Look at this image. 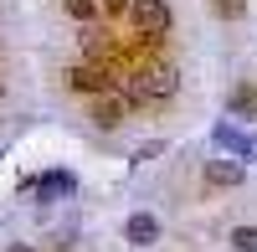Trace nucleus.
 I'll return each mask as SVG.
<instances>
[{"instance_id": "f257e3e1", "label": "nucleus", "mask_w": 257, "mask_h": 252, "mask_svg": "<svg viewBox=\"0 0 257 252\" xmlns=\"http://www.w3.org/2000/svg\"><path fill=\"white\" fill-rule=\"evenodd\" d=\"M175 93H180V67L170 57H144L134 67V77H128V88H123L128 108H165Z\"/></svg>"}, {"instance_id": "f03ea898", "label": "nucleus", "mask_w": 257, "mask_h": 252, "mask_svg": "<svg viewBox=\"0 0 257 252\" xmlns=\"http://www.w3.org/2000/svg\"><path fill=\"white\" fill-rule=\"evenodd\" d=\"M128 26H134L139 41H160L170 36V26H175V11H170V0H134L128 6Z\"/></svg>"}, {"instance_id": "7ed1b4c3", "label": "nucleus", "mask_w": 257, "mask_h": 252, "mask_svg": "<svg viewBox=\"0 0 257 252\" xmlns=\"http://www.w3.org/2000/svg\"><path fill=\"white\" fill-rule=\"evenodd\" d=\"M67 88L82 93V98H103V93H113V77H108V62H72L67 67Z\"/></svg>"}, {"instance_id": "20e7f679", "label": "nucleus", "mask_w": 257, "mask_h": 252, "mask_svg": "<svg viewBox=\"0 0 257 252\" xmlns=\"http://www.w3.org/2000/svg\"><path fill=\"white\" fill-rule=\"evenodd\" d=\"M211 144H216V150L221 155H231V160H257V139L242 129V123L237 118H216V129H211Z\"/></svg>"}, {"instance_id": "39448f33", "label": "nucleus", "mask_w": 257, "mask_h": 252, "mask_svg": "<svg viewBox=\"0 0 257 252\" xmlns=\"http://www.w3.org/2000/svg\"><path fill=\"white\" fill-rule=\"evenodd\" d=\"M77 196V170H41V180H36V206L41 211H52L57 201H72Z\"/></svg>"}, {"instance_id": "423d86ee", "label": "nucleus", "mask_w": 257, "mask_h": 252, "mask_svg": "<svg viewBox=\"0 0 257 252\" xmlns=\"http://www.w3.org/2000/svg\"><path fill=\"white\" fill-rule=\"evenodd\" d=\"M206 185L211 191H237V185L247 180V165L242 160H231V155H216V160H206Z\"/></svg>"}, {"instance_id": "0eeeda50", "label": "nucleus", "mask_w": 257, "mask_h": 252, "mask_svg": "<svg viewBox=\"0 0 257 252\" xmlns=\"http://www.w3.org/2000/svg\"><path fill=\"white\" fill-rule=\"evenodd\" d=\"M123 242L128 247H155L160 242V216L155 211H134V216L123 221Z\"/></svg>"}, {"instance_id": "6e6552de", "label": "nucleus", "mask_w": 257, "mask_h": 252, "mask_svg": "<svg viewBox=\"0 0 257 252\" xmlns=\"http://www.w3.org/2000/svg\"><path fill=\"white\" fill-rule=\"evenodd\" d=\"M128 113H134V108H128L123 93H103V98H93V123H98V129H118Z\"/></svg>"}, {"instance_id": "1a4fd4ad", "label": "nucleus", "mask_w": 257, "mask_h": 252, "mask_svg": "<svg viewBox=\"0 0 257 252\" xmlns=\"http://www.w3.org/2000/svg\"><path fill=\"white\" fill-rule=\"evenodd\" d=\"M226 118H237V123L257 118V82H237V88L226 93Z\"/></svg>"}, {"instance_id": "9d476101", "label": "nucleus", "mask_w": 257, "mask_h": 252, "mask_svg": "<svg viewBox=\"0 0 257 252\" xmlns=\"http://www.w3.org/2000/svg\"><path fill=\"white\" fill-rule=\"evenodd\" d=\"M77 47H82V57H88V62H108V52H113V36H108V31H103L98 21H93V26H82Z\"/></svg>"}, {"instance_id": "9b49d317", "label": "nucleus", "mask_w": 257, "mask_h": 252, "mask_svg": "<svg viewBox=\"0 0 257 252\" xmlns=\"http://www.w3.org/2000/svg\"><path fill=\"white\" fill-rule=\"evenodd\" d=\"M62 11H67L77 26H93V21H103V6H98V0H62Z\"/></svg>"}, {"instance_id": "f8f14e48", "label": "nucleus", "mask_w": 257, "mask_h": 252, "mask_svg": "<svg viewBox=\"0 0 257 252\" xmlns=\"http://www.w3.org/2000/svg\"><path fill=\"white\" fill-rule=\"evenodd\" d=\"M231 247L237 252H257V226H231Z\"/></svg>"}, {"instance_id": "ddd939ff", "label": "nucleus", "mask_w": 257, "mask_h": 252, "mask_svg": "<svg viewBox=\"0 0 257 252\" xmlns=\"http://www.w3.org/2000/svg\"><path fill=\"white\" fill-rule=\"evenodd\" d=\"M165 155V139H149V144H139L134 155H128V165H144V160H160Z\"/></svg>"}, {"instance_id": "4468645a", "label": "nucleus", "mask_w": 257, "mask_h": 252, "mask_svg": "<svg viewBox=\"0 0 257 252\" xmlns=\"http://www.w3.org/2000/svg\"><path fill=\"white\" fill-rule=\"evenodd\" d=\"M211 11H216L221 21H242L247 11H242V0H211Z\"/></svg>"}, {"instance_id": "2eb2a0df", "label": "nucleus", "mask_w": 257, "mask_h": 252, "mask_svg": "<svg viewBox=\"0 0 257 252\" xmlns=\"http://www.w3.org/2000/svg\"><path fill=\"white\" fill-rule=\"evenodd\" d=\"M98 6H103V16H128L134 0H98Z\"/></svg>"}, {"instance_id": "dca6fc26", "label": "nucleus", "mask_w": 257, "mask_h": 252, "mask_svg": "<svg viewBox=\"0 0 257 252\" xmlns=\"http://www.w3.org/2000/svg\"><path fill=\"white\" fill-rule=\"evenodd\" d=\"M6 252H36V247H31V242H11Z\"/></svg>"}, {"instance_id": "f3484780", "label": "nucleus", "mask_w": 257, "mask_h": 252, "mask_svg": "<svg viewBox=\"0 0 257 252\" xmlns=\"http://www.w3.org/2000/svg\"><path fill=\"white\" fill-rule=\"evenodd\" d=\"M0 103H6V82H0Z\"/></svg>"}]
</instances>
